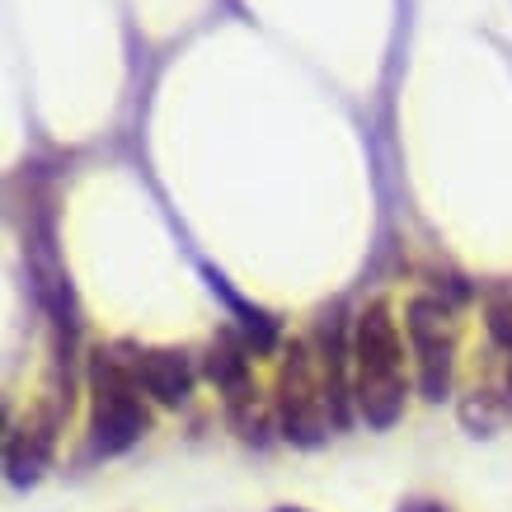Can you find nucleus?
<instances>
[{
	"instance_id": "obj_1",
	"label": "nucleus",
	"mask_w": 512,
	"mask_h": 512,
	"mask_svg": "<svg viewBox=\"0 0 512 512\" xmlns=\"http://www.w3.org/2000/svg\"><path fill=\"white\" fill-rule=\"evenodd\" d=\"M348 362H353V404L367 428H395L404 414V339L400 320L390 311V301H372L357 315L353 343H348Z\"/></svg>"
},
{
	"instance_id": "obj_2",
	"label": "nucleus",
	"mask_w": 512,
	"mask_h": 512,
	"mask_svg": "<svg viewBox=\"0 0 512 512\" xmlns=\"http://www.w3.org/2000/svg\"><path fill=\"white\" fill-rule=\"evenodd\" d=\"M151 433L141 409V381L118 353L90 357V447L94 456H118Z\"/></svg>"
},
{
	"instance_id": "obj_3",
	"label": "nucleus",
	"mask_w": 512,
	"mask_h": 512,
	"mask_svg": "<svg viewBox=\"0 0 512 512\" xmlns=\"http://www.w3.org/2000/svg\"><path fill=\"white\" fill-rule=\"evenodd\" d=\"M278 414H282V433L311 447L329 433L334 419V404H329L325 376H320V357L306 348V343H292L287 348V362H282V381H278Z\"/></svg>"
},
{
	"instance_id": "obj_4",
	"label": "nucleus",
	"mask_w": 512,
	"mask_h": 512,
	"mask_svg": "<svg viewBox=\"0 0 512 512\" xmlns=\"http://www.w3.org/2000/svg\"><path fill=\"white\" fill-rule=\"evenodd\" d=\"M404 329H409V353L419 362L423 400H442L456 367V315L442 296H414L404 306Z\"/></svg>"
},
{
	"instance_id": "obj_5",
	"label": "nucleus",
	"mask_w": 512,
	"mask_h": 512,
	"mask_svg": "<svg viewBox=\"0 0 512 512\" xmlns=\"http://www.w3.org/2000/svg\"><path fill=\"white\" fill-rule=\"evenodd\" d=\"M132 372H137L141 390L156 404H184L193 395V362L179 348H141L132 357Z\"/></svg>"
},
{
	"instance_id": "obj_6",
	"label": "nucleus",
	"mask_w": 512,
	"mask_h": 512,
	"mask_svg": "<svg viewBox=\"0 0 512 512\" xmlns=\"http://www.w3.org/2000/svg\"><path fill=\"white\" fill-rule=\"evenodd\" d=\"M47 451H52V423H33V428L10 433V451H5V461H10V480L15 484L38 480L43 466H47Z\"/></svg>"
},
{
	"instance_id": "obj_7",
	"label": "nucleus",
	"mask_w": 512,
	"mask_h": 512,
	"mask_svg": "<svg viewBox=\"0 0 512 512\" xmlns=\"http://www.w3.org/2000/svg\"><path fill=\"white\" fill-rule=\"evenodd\" d=\"M207 376L226 390V400L231 404H240L249 395V357L231 334H221V339L212 343V353H207Z\"/></svg>"
},
{
	"instance_id": "obj_8",
	"label": "nucleus",
	"mask_w": 512,
	"mask_h": 512,
	"mask_svg": "<svg viewBox=\"0 0 512 512\" xmlns=\"http://www.w3.org/2000/svg\"><path fill=\"white\" fill-rule=\"evenodd\" d=\"M484 325H489V339H494V348L503 353V362H508L512 372V296H489V306H484Z\"/></svg>"
},
{
	"instance_id": "obj_9",
	"label": "nucleus",
	"mask_w": 512,
	"mask_h": 512,
	"mask_svg": "<svg viewBox=\"0 0 512 512\" xmlns=\"http://www.w3.org/2000/svg\"><path fill=\"white\" fill-rule=\"evenodd\" d=\"M400 512H442V508H437V503H404Z\"/></svg>"
},
{
	"instance_id": "obj_10",
	"label": "nucleus",
	"mask_w": 512,
	"mask_h": 512,
	"mask_svg": "<svg viewBox=\"0 0 512 512\" xmlns=\"http://www.w3.org/2000/svg\"><path fill=\"white\" fill-rule=\"evenodd\" d=\"M278 512H301V508H278Z\"/></svg>"
}]
</instances>
